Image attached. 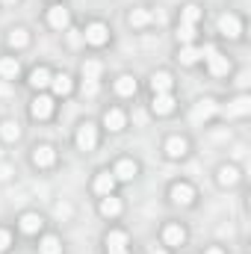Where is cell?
<instances>
[{"mask_svg":"<svg viewBox=\"0 0 251 254\" xmlns=\"http://www.w3.org/2000/svg\"><path fill=\"white\" fill-rule=\"evenodd\" d=\"M33 163H36L39 169H51V166L57 163V151H54L51 145H39V148L33 151Z\"/></svg>","mask_w":251,"mask_h":254,"instance_id":"cell-4","label":"cell"},{"mask_svg":"<svg viewBox=\"0 0 251 254\" xmlns=\"http://www.w3.org/2000/svg\"><path fill=\"white\" fill-rule=\"evenodd\" d=\"M125 113L122 110H107V116H104V125L110 127V130H125Z\"/></svg>","mask_w":251,"mask_h":254,"instance_id":"cell-16","label":"cell"},{"mask_svg":"<svg viewBox=\"0 0 251 254\" xmlns=\"http://www.w3.org/2000/svg\"><path fill=\"white\" fill-rule=\"evenodd\" d=\"M166 154H169V157H184V154H187V139L172 136V139L166 142Z\"/></svg>","mask_w":251,"mask_h":254,"instance_id":"cell-17","label":"cell"},{"mask_svg":"<svg viewBox=\"0 0 251 254\" xmlns=\"http://www.w3.org/2000/svg\"><path fill=\"white\" fill-rule=\"evenodd\" d=\"M216 110H219V107H216V101L204 98V101H198V104H195V110H192V116H189V119H192V125H201V122L213 119V116H216Z\"/></svg>","mask_w":251,"mask_h":254,"instance_id":"cell-1","label":"cell"},{"mask_svg":"<svg viewBox=\"0 0 251 254\" xmlns=\"http://www.w3.org/2000/svg\"><path fill=\"white\" fill-rule=\"evenodd\" d=\"M18 133H21V130H18L15 122H3V125H0V136H3L6 142H15V139H18Z\"/></svg>","mask_w":251,"mask_h":254,"instance_id":"cell-29","label":"cell"},{"mask_svg":"<svg viewBox=\"0 0 251 254\" xmlns=\"http://www.w3.org/2000/svg\"><path fill=\"white\" fill-rule=\"evenodd\" d=\"M113 187H116V178H113L110 172H101V175L95 178V192H98V195H113Z\"/></svg>","mask_w":251,"mask_h":254,"instance_id":"cell-12","label":"cell"},{"mask_svg":"<svg viewBox=\"0 0 251 254\" xmlns=\"http://www.w3.org/2000/svg\"><path fill=\"white\" fill-rule=\"evenodd\" d=\"M192 198H195V190L189 184H175L172 187V201L175 204H184L187 207V204H192Z\"/></svg>","mask_w":251,"mask_h":254,"instance_id":"cell-9","label":"cell"},{"mask_svg":"<svg viewBox=\"0 0 251 254\" xmlns=\"http://www.w3.org/2000/svg\"><path fill=\"white\" fill-rule=\"evenodd\" d=\"M107 246H110V249H125L127 234L125 231H110V234H107Z\"/></svg>","mask_w":251,"mask_h":254,"instance_id":"cell-28","label":"cell"},{"mask_svg":"<svg viewBox=\"0 0 251 254\" xmlns=\"http://www.w3.org/2000/svg\"><path fill=\"white\" fill-rule=\"evenodd\" d=\"M249 113H251V98H246V95L237 98V101L228 107V116H249Z\"/></svg>","mask_w":251,"mask_h":254,"instance_id":"cell-19","label":"cell"},{"mask_svg":"<svg viewBox=\"0 0 251 254\" xmlns=\"http://www.w3.org/2000/svg\"><path fill=\"white\" fill-rule=\"evenodd\" d=\"M204 54H207V60H210V71L216 74V77H222V74H228V68H231V63H228V57H222L213 45H207L204 48Z\"/></svg>","mask_w":251,"mask_h":254,"instance_id":"cell-2","label":"cell"},{"mask_svg":"<svg viewBox=\"0 0 251 254\" xmlns=\"http://www.w3.org/2000/svg\"><path fill=\"white\" fill-rule=\"evenodd\" d=\"M3 3H15V0H3Z\"/></svg>","mask_w":251,"mask_h":254,"instance_id":"cell-42","label":"cell"},{"mask_svg":"<svg viewBox=\"0 0 251 254\" xmlns=\"http://www.w3.org/2000/svg\"><path fill=\"white\" fill-rule=\"evenodd\" d=\"M237 181H240V172H237L234 166H222V169H219V184H222V187H234Z\"/></svg>","mask_w":251,"mask_h":254,"instance_id":"cell-20","label":"cell"},{"mask_svg":"<svg viewBox=\"0 0 251 254\" xmlns=\"http://www.w3.org/2000/svg\"><path fill=\"white\" fill-rule=\"evenodd\" d=\"M101 71H104V65L98 60H89V63H83V80H98Z\"/></svg>","mask_w":251,"mask_h":254,"instance_id":"cell-25","label":"cell"},{"mask_svg":"<svg viewBox=\"0 0 251 254\" xmlns=\"http://www.w3.org/2000/svg\"><path fill=\"white\" fill-rule=\"evenodd\" d=\"M18 71H21L18 60H12V57H3V60H0V77H3V80H15Z\"/></svg>","mask_w":251,"mask_h":254,"instance_id":"cell-14","label":"cell"},{"mask_svg":"<svg viewBox=\"0 0 251 254\" xmlns=\"http://www.w3.org/2000/svg\"><path fill=\"white\" fill-rule=\"evenodd\" d=\"M39 228H42V219L36 213H24L21 216V231L24 234H39Z\"/></svg>","mask_w":251,"mask_h":254,"instance_id":"cell-18","label":"cell"},{"mask_svg":"<svg viewBox=\"0 0 251 254\" xmlns=\"http://www.w3.org/2000/svg\"><path fill=\"white\" fill-rule=\"evenodd\" d=\"M95 92H98V83H95V80H86V83H83V95H89V98H92Z\"/></svg>","mask_w":251,"mask_h":254,"instance_id":"cell-36","label":"cell"},{"mask_svg":"<svg viewBox=\"0 0 251 254\" xmlns=\"http://www.w3.org/2000/svg\"><path fill=\"white\" fill-rule=\"evenodd\" d=\"M54 213H57L60 219H71V204H68V201H60V204L54 207Z\"/></svg>","mask_w":251,"mask_h":254,"instance_id":"cell-34","label":"cell"},{"mask_svg":"<svg viewBox=\"0 0 251 254\" xmlns=\"http://www.w3.org/2000/svg\"><path fill=\"white\" fill-rule=\"evenodd\" d=\"M116 92H119V95H133V92H136V80H133V77H119V83H116Z\"/></svg>","mask_w":251,"mask_h":254,"instance_id":"cell-27","label":"cell"},{"mask_svg":"<svg viewBox=\"0 0 251 254\" xmlns=\"http://www.w3.org/2000/svg\"><path fill=\"white\" fill-rule=\"evenodd\" d=\"M151 89H154V95H166V92L172 89V77H169L166 71L154 74V77H151Z\"/></svg>","mask_w":251,"mask_h":254,"instance_id":"cell-13","label":"cell"},{"mask_svg":"<svg viewBox=\"0 0 251 254\" xmlns=\"http://www.w3.org/2000/svg\"><path fill=\"white\" fill-rule=\"evenodd\" d=\"M198 57H201V54H198V51H195L192 45H187V48L181 51V63H184V65H192V63H198Z\"/></svg>","mask_w":251,"mask_h":254,"instance_id":"cell-31","label":"cell"},{"mask_svg":"<svg viewBox=\"0 0 251 254\" xmlns=\"http://www.w3.org/2000/svg\"><path fill=\"white\" fill-rule=\"evenodd\" d=\"M51 86H54V95H68L71 92V77L68 74H60V77H51Z\"/></svg>","mask_w":251,"mask_h":254,"instance_id":"cell-22","label":"cell"},{"mask_svg":"<svg viewBox=\"0 0 251 254\" xmlns=\"http://www.w3.org/2000/svg\"><path fill=\"white\" fill-rule=\"evenodd\" d=\"M9 246H12V234H9V231H3V228H0V252H6V249H9Z\"/></svg>","mask_w":251,"mask_h":254,"instance_id":"cell-35","label":"cell"},{"mask_svg":"<svg viewBox=\"0 0 251 254\" xmlns=\"http://www.w3.org/2000/svg\"><path fill=\"white\" fill-rule=\"evenodd\" d=\"M30 113H33V119H51V113H54V98H48V95H39V98L33 101Z\"/></svg>","mask_w":251,"mask_h":254,"instance_id":"cell-6","label":"cell"},{"mask_svg":"<svg viewBox=\"0 0 251 254\" xmlns=\"http://www.w3.org/2000/svg\"><path fill=\"white\" fill-rule=\"evenodd\" d=\"M12 178V169L9 166H0V181H9Z\"/></svg>","mask_w":251,"mask_h":254,"instance_id":"cell-37","label":"cell"},{"mask_svg":"<svg viewBox=\"0 0 251 254\" xmlns=\"http://www.w3.org/2000/svg\"><path fill=\"white\" fill-rule=\"evenodd\" d=\"M9 92H12V89H9V83H6V80H0V98H3V95H9Z\"/></svg>","mask_w":251,"mask_h":254,"instance_id":"cell-38","label":"cell"},{"mask_svg":"<svg viewBox=\"0 0 251 254\" xmlns=\"http://www.w3.org/2000/svg\"><path fill=\"white\" fill-rule=\"evenodd\" d=\"M77 145H80V151H92L95 145H98V130H95V125H86L77 130Z\"/></svg>","mask_w":251,"mask_h":254,"instance_id":"cell-3","label":"cell"},{"mask_svg":"<svg viewBox=\"0 0 251 254\" xmlns=\"http://www.w3.org/2000/svg\"><path fill=\"white\" fill-rule=\"evenodd\" d=\"M101 213H104V216H119V213H122V201L113 198V195H104V201H101Z\"/></svg>","mask_w":251,"mask_h":254,"instance_id":"cell-21","label":"cell"},{"mask_svg":"<svg viewBox=\"0 0 251 254\" xmlns=\"http://www.w3.org/2000/svg\"><path fill=\"white\" fill-rule=\"evenodd\" d=\"M198 18H201V9L198 6H184V24H192L195 27Z\"/></svg>","mask_w":251,"mask_h":254,"instance_id":"cell-32","label":"cell"},{"mask_svg":"<svg viewBox=\"0 0 251 254\" xmlns=\"http://www.w3.org/2000/svg\"><path fill=\"white\" fill-rule=\"evenodd\" d=\"M133 175H136V163H133V160H122V163L116 166V172H113L116 181H133Z\"/></svg>","mask_w":251,"mask_h":254,"instance_id":"cell-15","label":"cell"},{"mask_svg":"<svg viewBox=\"0 0 251 254\" xmlns=\"http://www.w3.org/2000/svg\"><path fill=\"white\" fill-rule=\"evenodd\" d=\"M30 86H33V89H45V86H51V74H48L45 68H36V71L30 74Z\"/></svg>","mask_w":251,"mask_h":254,"instance_id":"cell-23","label":"cell"},{"mask_svg":"<svg viewBox=\"0 0 251 254\" xmlns=\"http://www.w3.org/2000/svg\"><path fill=\"white\" fill-rule=\"evenodd\" d=\"M107 39H110V30H107L104 24L86 27V42H89V45H107Z\"/></svg>","mask_w":251,"mask_h":254,"instance_id":"cell-8","label":"cell"},{"mask_svg":"<svg viewBox=\"0 0 251 254\" xmlns=\"http://www.w3.org/2000/svg\"><path fill=\"white\" fill-rule=\"evenodd\" d=\"M39 252L42 254H63V243H60L57 237H45V240L39 243Z\"/></svg>","mask_w":251,"mask_h":254,"instance_id":"cell-24","label":"cell"},{"mask_svg":"<svg viewBox=\"0 0 251 254\" xmlns=\"http://www.w3.org/2000/svg\"><path fill=\"white\" fill-rule=\"evenodd\" d=\"M207 254H222V252H219V249H210V252H207Z\"/></svg>","mask_w":251,"mask_h":254,"instance_id":"cell-40","label":"cell"},{"mask_svg":"<svg viewBox=\"0 0 251 254\" xmlns=\"http://www.w3.org/2000/svg\"><path fill=\"white\" fill-rule=\"evenodd\" d=\"M219 30H222V36L237 39V36L243 33V24H240V18H237V15H222V18H219Z\"/></svg>","mask_w":251,"mask_h":254,"instance_id":"cell-5","label":"cell"},{"mask_svg":"<svg viewBox=\"0 0 251 254\" xmlns=\"http://www.w3.org/2000/svg\"><path fill=\"white\" fill-rule=\"evenodd\" d=\"M48 21H51V27H54V30H65V27L71 24V15H68V9H63V6H51Z\"/></svg>","mask_w":251,"mask_h":254,"instance_id":"cell-7","label":"cell"},{"mask_svg":"<svg viewBox=\"0 0 251 254\" xmlns=\"http://www.w3.org/2000/svg\"><path fill=\"white\" fill-rule=\"evenodd\" d=\"M151 110L157 113V116H169L172 110H175V98L166 92V95H154V104H151Z\"/></svg>","mask_w":251,"mask_h":254,"instance_id":"cell-10","label":"cell"},{"mask_svg":"<svg viewBox=\"0 0 251 254\" xmlns=\"http://www.w3.org/2000/svg\"><path fill=\"white\" fill-rule=\"evenodd\" d=\"M107 254H127V249H110Z\"/></svg>","mask_w":251,"mask_h":254,"instance_id":"cell-39","label":"cell"},{"mask_svg":"<svg viewBox=\"0 0 251 254\" xmlns=\"http://www.w3.org/2000/svg\"><path fill=\"white\" fill-rule=\"evenodd\" d=\"M9 45L12 48H27L30 45V33L27 30H12L9 33Z\"/></svg>","mask_w":251,"mask_h":254,"instance_id":"cell-26","label":"cell"},{"mask_svg":"<svg viewBox=\"0 0 251 254\" xmlns=\"http://www.w3.org/2000/svg\"><path fill=\"white\" fill-rule=\"evenodd\" d=\"M148 21H151V15H148L145 9H133V12H130V24H133V27H145Z\"/></svg>","mask_w":251,"mask_h":254,"instance_id":"cell-30","label":"cell"},{"mask_svg":"<svg viewBox=\"0 0 251 254\" xmlns=\"http://www.w3.org/2000/svg\"><path fill=\"white\" fill-rule=\"evenodd\" d=\"M163 240H166V246H184L187 234H184V228H181V225H166Z\"/></svg>","mask_w":251,"mask_h":254,"instance_id":"cell-11","label":"cell"},{"mask_svg":"<svg viewBox=\"0 0 251 254\" xmlns=\"http://www.w3.org/2000/svg\"><path fill=\"white\" fill-rule=\"evenodd\" d=\"M178 39H181V42H192V39H195V27H192V24H181V27H178Z\"/></svg>","mask_w":251,"mask_h":254,"instance_id":"cell-33","label":"cell"},{"mask_svg":"<svg viewBox=\"0 0 251 254\" xmlns=\"http://www.w3.org/2000/svg\"><path fill=\"white\" fill-rule=\"evenodd\" d=\"M151 254H169V252H151Z\"/></svg>","mask_w":251,"mask_h":254,"instance_id":"cell-41","label":"cell"}]
</instances>
